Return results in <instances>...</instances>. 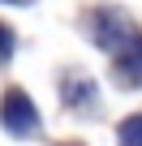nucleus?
<instances>
[{
	"label": "nucleus",
	"mask_w": 142,
	"mask_h": 146,
	"mask_svg": "<svg viewBox=\"0 0 142 146\" xmlns=\"http://www.w3.org/2000/svg\"><path fill=\"white\" fill-rule=\"evenodd\" d=\"M9 52H13V30L0 22V60H9Z\"/></svg>",
	"instance_id": "obj_5"
},
{
	"label": "nucleus",
	"mask_w": 142,
	"mask_h": 146,
	"mask_svg": "<svg viewBox=\"0 0 142 146\" xmlns=\"http://www.w3.org/2000/svg\"><path fill=\"white\" fill-rule=\"evenodd\" d=\"M112 73L121 78V86H142V35H133L112 56Z\"/></svg>",
	"instance_id": "obj_3"
},
{
	"label": "nucleus",
	"mask_w": 142,
	"mask_h": 146,
	"mask_svg": "<svg viewBox=\"0 0 142 146\" xmlns=\"http://www.w3.org/2000/svg\"><path fill=\"white\" fill-rule=\"evenodd\" d=\"M0 120H5V129H9V133H17V137H26V133H35V129H39V112H35L30 95H26V90H17V86H9V90H5V99H0Z\"/></svg>",
	"instance_id": "obj_1"
},
{
	"label": "nucleus",
	"mask_w": 142,
	"mask_h": 146,
	"mask_svg": "<svg viewBox=\"0 0 142 146\" xmlns=\"http://www.w3.org/2000/svg\"><path fill=\"white\" fill-rule=\"evenodd\" d=\"M69 146H78V142H69Z\"/></svg>",
	"instance_id": "obj_7"
},
{
	"label": "nucleus",
	"mask_w": 142,
	"mask_h": 146,
	"mask_svg": "<svg viewBox=\"0 0 142 146\" xmlns=\"http://www.w3.org/2000/svg\"><path fill=\"white\" fill-rule=\"evenodd\" d=\"M116 142H121V146H142V116H129V120H121V129H116Z\"/></svg>",
	"instance_id": "obj_4"
},
{
	"label": "nucleus",
	"mask_w": 142,
	"mask_h": 146,
	"mask_svg": "<svg viewBox=\"0 0 142 146\" xmlns=\"http://www.w3.org/2000/svg\"><path fill=\"white\" fill-rule=\"evenodd\" d=\"M9 5H30V0H9Z\"/></svg>",
	"instance_id": "obj_6"
},
{
	"label": "nucleus",
	"mask_w": 142,
	"mask_h": 146,
	"mask_svg": "<svg viewBox=\"0 0 142 146\" xmlns=\"http://www.w3.org/2000/svg\"><path fill=\"white\" fill-rule=\"evenodd\" d=\"M133 35H138V30H133L116 9H99V13H95V43H99L103 52H112V56H116Z\"/></svg>",
	"instance_id": "obj_2"
}]
</instances>
